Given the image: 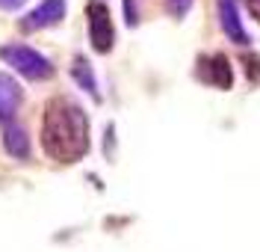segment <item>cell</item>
<instances>
[{
  "mask_svg": "<svg viewBox=\"0 0 260 252\" xmlns=\"http://www.w3.org/2000/svg\"><path fill=\"white\" fill-rule=\"evenodd\" d=\"M86 24H89V42L98 53H110L115 45V27L113 15L104 0H89L86 3Z\"/></svg>",
  "mask_w": 260,
  "mask_h": 252,
  "instance_id": "obj_3",
  "label": "cell"
},
{
  "mask_svg": "<svg viewBox=\"0 0 260 252\" xmlns=\"http://www.w3.org/2000/svg\"><path fill=\"white\" fill-rule=\"evenodd\" d=\"M243 3H245V9H248V12L260 21V0H243Z\"/></svg>",
  "mask_w": 260,
  "mask_h": 252,
  "instance_id": "obj_14",
  "label": "cell"
},
{
  "mask_svg": "<svg viewBox=\"0 0 260 252\" xmlns=\"http://www.w3.org/2000/svg\"><path fill=\"white\" fill-rule=\"evenodd\" d=\"M42 146L59 163H77L89 151V116L77 101L56 98L48 101L42 116Z\"/></svg>",
  "mask_w": 260,
  "mask_h": 252,
  "instance_id": "obj_1",
  "label": "cell"
},
{
  "mask_svg": "<svg viewBox=\"0 0 260 252\" xmlns=\"http://www.w3.org/2000/svg\"><path fill=\"white\" fill-rule=\"evenodd\" d=\"M243 66H245L248 80H251V83H257V80H260V57H257V53H248V57H243Z\"/></svg>",
  "mask_w": 260,
  "mask_h": 252,
  "instance_id": "obj_11",
  "label": "cell"
},
{
  "mask_svg": "<svg viewBox=\"0 0 260 252\" xmlns=\"http://www.w3.org/2000/svg\"><path fill=\"white\" fill-rule=\"evenodd\" d=\"M198 77L216 89H231L234 86V68L225 53H210L198 60Z\"/></svg>",
  "mask_w": 260,
  "mask_h": 252,
  "instance_id": "obj_4",
  "label": "cell"
},
{
  "mask_svg": "<svg viewBox=\"0 0 260 252\" xmlns=\"http://www.w3.org/2000/svg\"><path fill=\"white\" fill-rule=\"evenodd\" d=\"M3 149L9 151L18 160H27L30 157V136H27V128L18 125V122H6L3 125Z\"/></svg>",
  "mask_w": 260,
  "mask_h": 252,
  "instance_id": "obj_8",
  "label": "cell"
},
{
  "mask_svg": "<svg viewBox=\"0 0 260 252\" xmlns=\"http://www.w3.org/2000/svg\"><path fill=\"white\" fill-rule=\"evenodd\" d=\"M71 77L80 83V89H86L92 98H101V92H98V80H95V71H92V66H89V60L83 57V53H77L74 60H71Z\"/></svg>",
  "mask_w": 260,
  "mask_h": 252,
  "instance_id": "obj_9",
  "label": "cell"
},
{
  "mask_svg": "<svg viewBox=\"0 0 260 252\" xmlns=\"http://www.w3.org/2000/svg\"><path fill=\"white\" fill-rule=\"evenodd\" d=\"M0 60L6 63V66H12L21 74V77H27V80H50L53 77V63H50L45 53H39L36 48L30 45H24V42H9V45H3L0 48Z\"/></svg>",
  "mask_w": 260,
  "mask_h": 252,
  "instance_id": "obj_2",
  "label": "cell"
},
{
  "mask_svg": "<svg viewBox=\"0 0 260 252\" xmlns=\"http://www.w3.org/2000/svg\"><path fill=\"white\" fill-rule=\"evenodd\" d=\"M192 3H195V0H166V6H169V12H172V18H178V21H183V18L189 15Z\"/></svg>",
  "mask_w": 260,
  "mask_h": 252,
  "instance_id": "obj_10",
  "label": "cell"
},
{
  "mask_svg": "<svg viewBox=\"0 0 260 252\" xmlns=\"http://www.w3.org/2000/svg\"><path fill=\"white\" fill-rule=\"evenodd\" d=\"M124 15H127V27L139 24V9L133 6V0H124Z\"/></svg>",
  "mask_w": 260,
  "mask_h": 252,
  "instance_id": "obj_12",
  "label": "cell"
},
{
  "mask_svg": "<svg viewBox=\"0 0 260 252\" xmlns=\"http://www.w3.org/2000/svg\"><path fill=\"white\" fill-rule=\"evenodd\" d=\"M65 9H68V6H65V0H42L30 15L21 21V30L32 33V30H48V27H56V24L65 18Z\"/></svg>",
  "mask_w": 260,
  "mask_h": 252,
  "instance_id": "obj_6",
  "label": "cell"
},
{
  "mask_svg": "<svg viewBox=\"0 0 260 252\" xmlns=\"http://www.w3.org/2000/svg\"><path fill=\"white\" fill-rule=\"evenodd\" d=\"M219 24H222V33H225L237 48H248V45H251V36H248V30L243 27L237 0H219Z\"/></svg>",
  "mask_w": 260,
  "mask_h": 252,
  "instance_id": "obj_5",
  "label": "cell"
},
{
  "mask_svg": "<svg viewBox=\"0 0 260 252\" xmlns=\"http://www.w3.org/2000/svg\"><path fill=\"white\" fill-rule=\"evenodd\" d=\"M21 101H24V89L18 86V80L12 74L0 71V122H3V125L15 119Z\"/></svg>",
  "mask_w": 260,
  "mask_h": 252,
  "instance_id": "obj_7",
  "label": "cell"
},
{
  "mask_svg": "<svg viewBox=\"0 0 260 252\" xmlns=\"http://www.w3.org/2000/svg\"><path fill=\"white\" fill-rule=\"evenodd\" d=\"M18 6H24V0H0V9H6V12H15Z\"/></svg>",
  "mask_w": 260,
  "mask_h": 252,
  "instance_id": "obj_13",
  "label": "cell"
}]
</instances>
